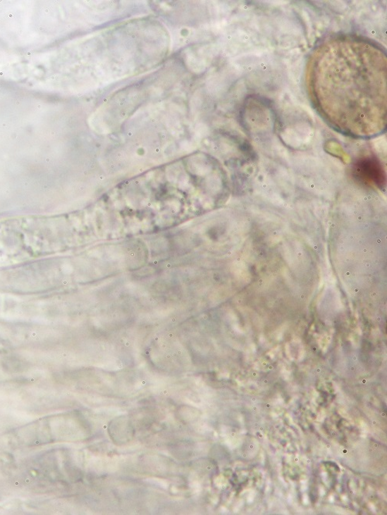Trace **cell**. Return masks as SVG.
Wrapping results in <instances>:
<instances>
[{
  "instance_id": "6da1fadb",
  "label": "cell",
  "mask_w": 387,
  "mask_h": 515,
  "mask_svg": "<svg viewBox=\"0 0 387 515\" xmlns=\"http://www.w3.org/2000/svg\"><path fill=\"white\" fill-rule=\"evenodd\" d=\"M331 39L315 53L310 86L323 116L340 132L372 137L385 128L386 58L376 46Z\"/></svg>"
},
{
  "instance_id": "7a4b0ae2",
  "label": "cell",
  "mask_w": 387,
  "mask_h": 515,
  "mask_svg": "<svg viewBox=\"0 0 387 515\" xmlns=\"http://www.w3.org/2000/svg\"><path fill=\"white\" fill-rule=\"evenodd\" d=\"M357 175L368 184L381 187L384 184V172L380 163L374 157L368 156L355 164Z\"/></svg>"
}]
</instances>
